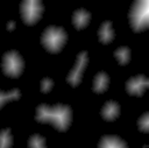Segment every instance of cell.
Instances as JSON below:
<instances>
[{"label":"cell","mask_w":149,"mask_h":148,"mask_svg":"<svg viewBox=\"0 0 149 148\" xmlns=\"http://www.w3.org/2000/svg\"><path fill=\"white\" fill-rule=\"evenodd\" d=\"M35 119L38 122L51 124L59 132H65L71 125L72 111L69 105L57 104L55 106H48L41 104L36 107Z\"/></svg>","instance_id":"1"},{"label":"cell","mask_w":149,"mask_h":148,"mask_svg":"<svg viewBox=\"0 0 149 148\" xmlns=\"http://www.w3.org/2000/svg\"><path fill=\"white\" fill-rule=\"evenodd\" d=\"M68 34L66 31L58 26H49L47 27L41 36V43L51 54L59 52L64 44L66 43Z\"/></svg>","instance_id":"2"},{"label":"cell","mask_w":149,"mask_h":148,"mask_svg":"<svg viewBox=\"0 0 149 148\" xmlns=\"http://www.w3.org/2000/svg\"><path fill=\"white\" fill-rule=\"evenodd\" d=\"M129 24L135 33L143 31L149 24V2L148 0H136L130 6L128 13Z\"/></svg>","instance_id":"3"},{"label":"cell","mask_w":149,"mask_h":148,"mask_svg":"<svg viewBox=\"0 0 149 148\" xmlns=\"http://www.w3.org/2000/svg\"><path fill=\"white\" fill-rule=\"evenodd\" d=\"M24 68L21 55L15 50L6 51L2 56V71L7 77L17 78L21 76Z\"/></svg>","instance_id":"4"},{"label":"cell","mask_w":149,"mask_h":148,"mask_svg":"<svg viewBox=\"0 0 149 148\" xmlns=\"http://www.w3.org/2000/svg\"><path fill=\"white\" fill-rule=\"evenodd\" d=\"M22 21L28 24H35L43 14V5L40 0H23L20 6Z\"/></svg>","instance_id":"5"},{"label":"cell","mask_w":149,"mask_h":148,"mask_svg":"<svg viewBox=\"0 0 149 148\" xmlns=\"http://www.w3.org/2000/svg\"><path fill=\"white\" fill-rule=\"evenodd\" d=\"M87 51H80L77 57H76V62L71 69V71L69 72L68 77H66V80L68 83L71 85V86H78L80 80H81V77H83V73H84V70L87 65Z\"/></svg>","instance_id":"6"},{"label":"cell","mask_w":149,"mask_h":148,"mask_svg":"<svg viewBox=\"0 0 149 148\" xmlns=\"http://www.w3.org/2000/svg\"><path fill=\"white\" fill-rule=\"evenodd\" d=\"M149 85V80L146 76L143 75H137L135 77L129 78L126 82V91L130 94V96H136L140 97L144 93V91L147 90Z\"/></svg>","instance_id":"7"},{"label":"cell","mask_w":149,"mask_h":148,"mask_svg":"<svg viewBox=\"0 0 149 148\" xmlns=\"http://www.w3.org/2000/svg\"><path fill=\"white\" fill-rule=\"evenodd\" d=\"M90 20H91V14H90V12H87L84 8H79L77 10H74L72 14V24L78 30L84 29L88 24Z\"/></svg>","instance_id":"8"},{"label":"cell","mask_w":149,"mask_h":148,"mask_svg":"<svg viewBox=\"0 0 149 148\" xmlns=\"http://www.w3.org/2000/svg\"><path fill=\"white\" fill-rule=\"evenodd\" d=\"M120 113V106L116 101L114 100H109L107 103H105V105L101 108V117L106 120V121H113L119 117Z\"/></svg>","instance_id":"9"},{"label":"cell","mask_w":149,"mask_h":148,"mask_svg":"<svg viewBox=\"0 0 149 148\" xmlns=\"http://www.w3.org/2000/svg\"><path fill=\"white\" fill-rule=\"evenodd\" d=\"M98 148H128V146L116 135H104L98 143Z\"/></svg>","instance_id":"10"},{"label":"cell","mask_w":149,"mask_h":148,"mask_svg":"<svg viewBox=\"0 0 149 148\" xmlns=\"http://www.w3.org/2000/svg\"><path fill=\"white\" fill-rule=\"evenodd\" d=\"M98 37L99 41L104 44H108L113 41L114 38V30H113V24L111 21H104L98 30Z\"/></svg>","instance_id":"11"},{"label":"cell","mask_w":149,"mask_h":148,"mask_svg":"<svg viewBox=\"0 0 149 148\" xmlns=\"http://www.w3.org/2000/svg\"><path fill=\"white\" fill-rule=\"evenodd\" d=\"M109 84V77L106 72L100 71L95 75L94 79H93V84H92V89L95 93H102L107 90Z\"/></svg>","instance_id":"12"},{"label":"cell","mask_w":149,"mask_h":148,"mask_svg":"<svg viewBox=\"0 0 149 148\" xmlns=\"http://www.w3.org/2000/svg\"><path fill=\"white\" fill-rule=\"evenodd\" d=\"M21 97V92L19 89H13L10 91H7V92H3L0 90V108L8 101L10 100H16Z\"/></svg>","instance_id":"13"},{"label":"cell","mask_w":149,"mask_h":148,"mask_svg":"<svg viewBox=\"0 0 149 148\" xmlns=\"http://www.w3.org/2000/svg\"><path fill=\"white\" fill-rule=\"evenodd\" d=\"M114 57L119 62V64L125 65L130 59V50L128 47H120L114 51Z\"/></svg>","instance_id":"14"},{"label":"cell","mask_w":149,"mask_h":148,"mask_svg":"<svg viewBox=\"0 0 149 148\" xmlns=\"http://www.w3.org/2000/svg\"><path fill=\"white\" fill-rule=\"evenodd\" d=\"M13 143L12 134L9 128H5L0 131V148H10Z\"/></svg>","instance_id":"15"},{"label":"cell","mask_w":149,"mask_h":148,"mask_svg":"<svg viewBox=\"0 0 149 148\" xmlns=\"http://www.w3.org/2000/svg\"><path fill=\"white\" fill-rule=\"evenodd\" d=\"M28 147L29 148H47L44 138L40 134H33L28 140Z\"/></svg>","instance_id":"16"},{"label":"cell","mask_w":149,"mask_h":148,"mask_svg":"<svg viewBox=\"0 0 149 148\" xmlns=\"http://www.w3.org/2000/svg\"><path fill=\"white\" fill-rule=\"evenodd\" d=\"M137 127H139V129L141 132L148 133V131H149V113L148 112L143 113L139 118V120H137Z\"/></svg>","instance_id":"17"},{"label":"cell","mask_w":149,"mask_h":148,"mask_svg":"<svg viewBox=\"0 0 149 148\" xmlns=\"http://www.w3.org/2000/svg\"><path fill=\"white\" fill-rule=\"evenodd\" d=\"M40 87H41V91H42L43 93H48V92L54 87V80H52L51 78L44 77V78L41 80Z\"/></svg>","instance_id":"18"},{"label":"cell","mask_w":149,"mask_h":148,"mask_svg":"<svg viewBox=\"0 0 149 148\" xmlns=\"http://www.w3.org/2000/svg\"><path fill=\"white\" fill-rule=\"evenodd\" d=\"M15 28V21H8L7 22V30H13Z\"/></svg>","instance_id":"19"}]
</instances>
